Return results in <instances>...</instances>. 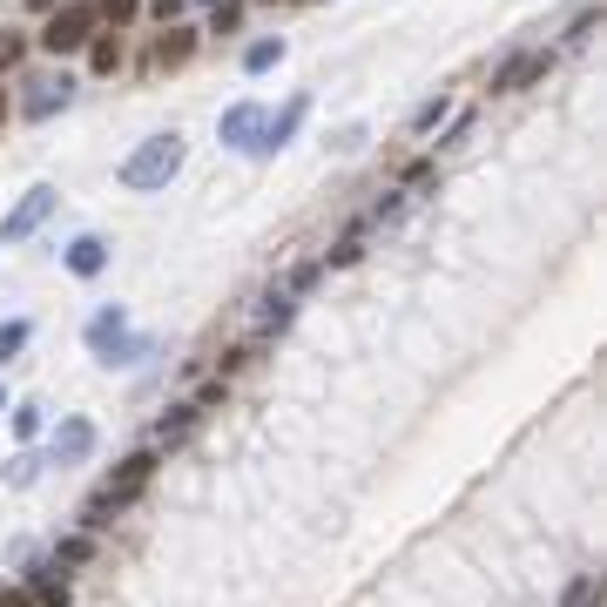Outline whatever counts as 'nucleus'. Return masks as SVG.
<instances>
[{"label":"nucleus","mask_w":607,"mask_h":607,"mask_svg":"<svg viewBox=\"0 0 607 607\" xmlns=\"http://www.w3.org/2000/svg\"><path fill=\"white\" fill-rule=\"evenodd\" d=\"M34 473H41V459H28V453L8 459V486H34Z\"/></svg>","instance_id":"5701e85b"},{"label":"nucleus","mask_w":607,"mask_h":607,"mask_svg":"<svg viewBox=\"0 0 607 607\" xmlns=\"http://www.w3.org/2000/svg\"><path fill=\"white\" fill-rule=\"evenodd\" d=\"M209 8H216V0H209Z\"/></svg>","instance_id":"2f4dec72"},{"label":"nucleus","mask_w":607,"mask_h":607,"mask_svg":"<svg viewBox=\"0 0 607 607\" xmlns=\"http://www.w3.org/2000/svg\"><path fill=\"white\" fill-rule=\"evenodd\" d=\"M88 554H95V540H88V533H75V540H62V554H54V561H62V567H82Z\"/></svg>","instance_id":"412c9836"},{"label":"nucleus","mask_w":607,"mask_h":607,"mask_svg":"<svg viewBox=\"0 0 607 607\" xmlns=\"http://www.w3.org/2000/svg\"><path fill=\"white\" fill-rule=\"evenodd\" d=\"M68 270H75V278H101V270H108V243L101 237H75L68 243Z\"/></svg>","instance_id":"ddd939ff"},{"label":"nucleus","mask_w":607,"mask_h":607,"mask_svg":"<svg viewBox=\"0 0 607 607\" xmlns=\"http://www.w3.org/2000/svg\"><path fill=\"white\" fill-rule=\"evenodd\" d=\"M54 203H62V196H54L47 183H41V189H28L8 216H0V243H28V237L47 224V216H54Z\"/></svg>","instance_id":"20e7f679"},{"label":"nucleus","mask_w":607,"mask_h":607,"mask_svg":"<svg viewBox=\"0 0 607 607\" xmlns=\"http://www.w3.org/2000/svg\"><path fill=\"white\" fill-rule=\"evenodd\" d=\"M189 54H196V34L170 21V28H162V34H155V47H149V75H170V68H183V62H189Z\"/></svg>","instance_id":"6e6552de"},{"label":"nucleus","mask_w":607,"mask_h":607,"mask_svg":"<svg viewBox=\"0 0 607 607\" xmlns=\"http://www.w3.org/2000/svg\"><path fill=\"white\" fill-rule=\"evenodd\" d=\"M243 28V0H216V14H209V34H237Z\"/></svg>","instance_id":"a211bd4d"},{"label":"nucleus","mask_w":607,"mask_h":607,"mask_svg":"<svg viewBox=\"0 0 607 607\" xmlns=\"http://www.w3.org/2000/svg\"><path fill=\"white\" fill-rule=\"evenodd\" d=\"M142 14V0H95V21H108V28H129Z\"/></svg>","instance_id":"dca6fc26"},{"label":"nucleus","mask_w":607,"mask_h":607,"mask_svg":"<svg viewBox=\"0 0 607 607\" xmlns=\"http://www.w3.org/2000/svg\"><path fill=\"white\" fill-rule=\"evenodd\" d=\"M446 108H453L446 95H432V101H419V116H412V136H432L438 122H446Z\"/></svg>","instance_id":"f3484780"},{"label":"nucleus","mask_w":607,"mask_h":607,"mask_svg":"<svg viewBox=\"0 0 607 607\" xmlns=\"http://www.w3.org/2000/svg\"><path fill=\"white\" fill-rule=\"evenodd\" d=\"M224 399H230V384L216 378V384H203V399H196V412H209V405H224Z\"/></svg>","instance_id":"bb28decb"},{"label":"nucleus","mask_w":607,"mask_h":607,"mask_svg":"<svg viewBox=\"0 0 607 607\" xmlns=\"http://www.w3.org/2000/svg\"><path fill=\"white\" fill-rule=\"evenodd\" d=\"M257 129H263V108L257 101H237V108H224V122H216V142H224V149H250Z\"/></svg>","instance_id":"1a4fd4ad"},{"label":"nucleus","mask_w":607,"mask_h":607,"mask_svg":"<svg viewBox=\"0 0 607 607\" xmlns=\"http://www.w3.org/2000/svg\"><path fill=\"white\" fill-rule=\"evenodd\" d=\"M304 108H311V101L297 95V101L284 108V116H263V129H257V142H250V155H278V149H291V136L304 129Z\"/></svg>","instance_id":"0eeeda50"},{"label":"nucleus","mask_w":607,"mask_h":607,"mask_svg":"<svg viewBox=\"0 0 607 607\" xmlns=\"http://www.w3.org/2000/svg\"><path fill=\"white\" fill-rule=\"evenodd\" d=\"M28 338H34L28 317H8V324H0V365H14V358L28 351Z\"/></svg>","instance_id":"2eb2a0df"},{"label":"nucleus","mask_w":607,"mask_h":607,"mask_svg":"<svg viewBox=\"0 0 607 607\" xmlns=\"http://www.w3.org/2000/svg\"><path fill=\"white\" fill-rule=\"evenodd\" d=\"M183 8H189V0H149V14H155V21H162V28H170V21H176V14H183Z\"/></svg>","instance_id":"a878e982"},{"label":"nucleus","mask_w":607,"mask_h":607,"mask_svg":"<svg viewBox=\"0 0 607 607\" xmlns=\"http://www.w3.org/2000/svg\"><path fill=\"white\" fill-rule=\"evenodd\" d=\"M291 324V297L278 291V297H270V311H263V330H284Z\"/></svg>","instance_id":"393cba45"},{"label":"nucleus","mask_w":607,"mask_h":607,"mask_svg":"<svg viewBox=\"0 0 607 607\" xmlns=\"http://www.w3.org/2000/svg\"><path fill=\"white\" fill-rule=\"evenodd\" d=\"M0 405H8V384H0Z\"/></svg>","instance_id":"7c9ffc66"},{"label":"nucleus","mask_w":607,"mask_h":607,"mask_svg":"<svg viewBox=\"0 0 607 607\" xmlns=\"http://www.w3.org/2000/svg\"><path fill=\"white\" fill-rule=\"evenodd\" d=\"M546 68H554V47H520L513 62H500V75H492V95H520V88L546 82Z\"/></svg>","instance_id":"39448f33"},{"label":"nucleus","mask_w":607,"mask_h":607,"mask_svg":"<svg viewBox=\"0 0 607 607\" xmlns=\"http://www.w3.org/2000/svg\"><path fill=\"white\" fill-rule=\"evenodd\" d=\"M75 101V82L68 75H41V82H28V95H21V116L28 122H47L54 108H68Z\"/></svg>","instance_id":"423d86ee"},{"label":"nucleus","mask_w":607,"mask_h":607,"mask_svg":"<svg viewBox=\"0 0 607 607\" xmlns=\"http://www.w3.org/2000/svg\"><path fill=\"white\" fill-rule=\"evenodd\" d=\"M28 8H41V14H54V0H28Z\"/></svg>","instance_id":"c85d7f7f"},{"label":"nucleus","mask_w":607,"mask_h":607,"mask_svg":"<svg viewBox=\"0 0 607 607\" xmlns=\"http://www.w3.org/2000/svg\"><path fill=\"white\" fill-rule=\"evenodd\" d=\"M122 338H129V317H122V304H116V311H101V317L88 324V351H95L101 365H108V351H116Z\"/></svg>","instance_id":"9b49d317"},{"label":"nucleus","mask_w":607,"mask_h":607,"mask_svg":"<svg viewBox=\"0 0 607 607\" xmlns=\"http://www.w3.org/2000/svg\"><path fill=\"white\" fill-rule=\"evenodd\" d=\"M324 263H338V270H345V263H358V237H345V243H338V250H330Z\"/></svg>","instance_id":"cd10ccee"},{"label":"nucleus","mask_w":607,"mask_h":607,"mask_svg":"<svg viewBox=\"0 0 607 607\" xmlns=\"http://www.w3.org/2000/svg\"><path fill=\"white\" fill-rule=\"evenodd\" d=\"M34 600H41V607H68V587H54L47 567H34Z\"/></svg>","instance_id":"aec40b11"},{"label":"nucleus","mask_w":607,"mask_h":607,"mask_svg":"<svg viewBox=\"0 0 607 607\" xmlns=\"http://www.w3.org/2000/svg\"><path fill=\"white\" fill-rule=\"evenodd\" d=\"M41 432V405H14V438H34Z\"/></svg>","instance_id":"b1692460"},{"label":"nucleus","mask_w":607,"mask_h":607,"mask_svg":"<svg viewBox=\"0 0 607 607\" xmlns=\"http://www.w3.org/2000/svg\"><path fill=\"white\" fill-rule=\"evenodd\" d=\"M278 62H284V41H278V34H270V41H250V47H243V68H250V75L278 68Z\"/></svg>","instance_id":"4468645a"},{"label":"nucleus","mask_w":607,"mask_h":607,"mask_svg":"<svg viewBox=\"0 0 607 607\" xmlns=\"http://www.w3.org/2000/svg\"><path fill=\"white\" fill-rule=\"evenodd\" d=\"M95 28H101V21H95L88 0H68V8H54V14H47L41 47H47V54H75V47H88V34H95Z\"/></svg>","instance_id":"7ed1b4c3"},{"label":"nucleus","mask_w":607,"mask_h":607,"mask_svg":"<svg viewBox=\"0 0 607 607\" xmlns=\"http://www.w3.org/2000/svg\"><path fill=\"white\" fill-rule=\"evenodd\" d=\"M88 68L95 75H116L122 68V28H95L88 34Z\"/></svg>","instance_id":"f8f14e48"},{"label":"nucleus","mask_w":607,"mask_h":607,"mask_svg":"<svg viewBox=\"0 0 607 607\" xmlns=\"http://www.w3.org/2000/svg\"><path fill=\"white\" fill-rule=\"evenodd\" d=\"M149 479H155V453H136V459H122V473H116V479H108V486L95 492V500H88V533H95V527H108V513H122L129 500H142V492H149Z\"/></svg>","instance_id":"f03ea898"},{"label":"nucleus","mask_w":607,"mask_h":607,"mask_svg":"<svg viewBox=\"0 0 607 607\" xmlns=\"http://www.w3.org/2000/svg\"><path fill=\"white\" fill-rule=\"evenodd\" d=\"M183 155H189V142L170 129V136H149L129 162H122V189H136V196H149V189H170V176L183 170Z\"/></svg>","instance_id":"f257e3e1"},{"label":"nucleus","mask_w":607,"mask_h":607,"mask_svg":"<svg viewBox=\"0 0 607 607\" xmlns=\"http://www.w3.org/2000/svg\"><path fill=\"white\" fill-rule=\"evenodd\" d=\"M189 425H196V405H176V412H170V419H162L155 432H162V438H183Z\"/></svg>","instance_id":"4be33fe9"},{"label":"nucleus","mask_w":607,"mask_h":607,"mask_svg":"<svg viewBox=\"0 0 607 607\" xmlns=\"http://www.w3.org/2000/svg\"><path fill=\"white\" fill-rule=\"evenodd\" d=\"M21 62H28V34H14V28H8V34H0V75L21 68Z\"/></svg>","instance_id":"6ab92c4d"},{"label":"nucleus","mask_w":607,"mask_h":607,"mask_svg":"<svg viewBox=\"0 0 607 607\" xmlns=\"http://www.w3.org/2000/svg\"><path fill=\"white\" fill-rule=\"evenodd\" d=\"M0 122H8V88H0Z\"/></svg>","instance_id":"c756f323"},{"label":"nucleus","mask_w":607,"mask_h":607,"mask_svg":"<svg viewBox=\"0 0 607 607\" xmlns=\"http://www.w3.org/2000/svg\"><path fill=\"white\" fill-rule=\"evenodd\" d=\"M95 453V425L88 419H62L54 425V466H82Z\"/></svg>","instance_id":"9d476101"}]
</instances>
